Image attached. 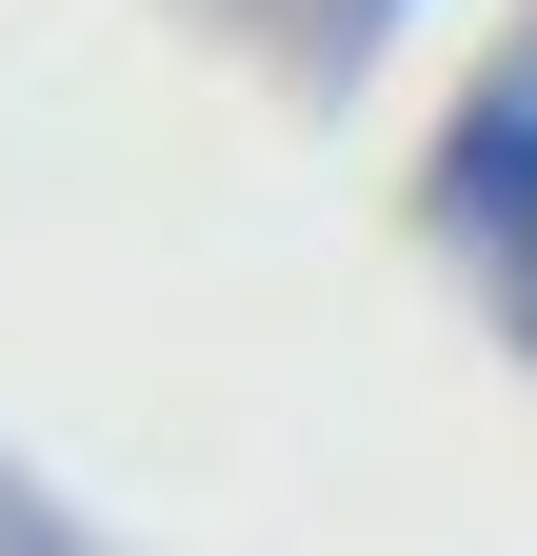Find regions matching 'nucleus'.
<instances>
[{
    "label": "nucleus",
    "instance_id": "f257e3e1",
    "mask_svg": "<svg viewBox=\"0 0 537 556\" xmlns=\"http://www.w3.org/2000/svg\"><path fill=\"white\" fill-rule=\"evenodd\" d=\"M458 219H498L478 258L517 278V318H537V119H498V139H458Z\"/></svg>",
    "mask_w": 537,
    "mask_h": 556
}]
</instances>
